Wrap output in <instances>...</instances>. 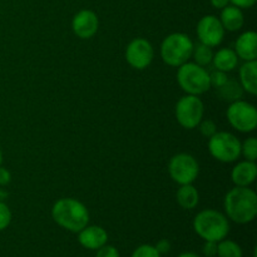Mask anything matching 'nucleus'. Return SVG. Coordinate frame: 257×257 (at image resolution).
Returning a JSON list of instances; mask_svg holds the SVG:
<instances>
[{
    "label": "nucleus",
    "instance_id": "f8f14e48",
    "mask_svg": "<svg viewBox=\"0 0 257 257\" xmlns=\"http://www.w3.org/2000/svg\"><path fill=\"white\" fill-rule=\"evenodd\" d=\"M99 20L93 10L83 9L74 15L72 22V29L80 39H90L98 32Z\"/></svg>",
    "mask_w": 257,
    "mask_h": 257
},
{
    "label": "nucleus",
    "instance_id": "412c9836",
    "mask_svg": "<svg viewBox=\"0 0 257 257\" xmlns=\"http://www.w3.org/2000/svg\"><path fill=\"white\" fill-rule=\"evenodd\" d=\"M192 58L195 59L196 64L201 65V67L203 68L207 67V65H210L211 63H212V48L208 47V45L202 44V43H200L198 45H193Z\"/></svg>",
    "mask_w": 257,
    "mask_h": 257
},
{
    "label": "nucleus",
    "instance_id": "cd10ccee",
    "mask_svg": "<svg viewBox=\"0 0 257 257\" xmlns=\"http://www.w3.org/2000/svg\"><path fill=\"white\" fill-rule=\"evenodd\" d=\"M95 257H119V252H118V250L114 246H110L105 243L104 246L98 248Z\"/></svg>",
    "mask_w": 257,
    "mask_h": 257
},
{
    "label": "nucleus",
    "instance_id": "a878e982",
    "mask_svg": "<svg viewBox=\"0 0 257 257\" xmlns=\"http://www.w3.org/2000/svg\"><path fill=\"white\" fill-rule=\"evenodd\" d=\"M197 127L200 128V132L202 133V136L207 138H210L211 136H213L217 132V125H216V123L212 119H202Z\"/></svg>",
    "mask_w": 257,
    "mask_h": 257
},
{
    "label": "nucleus",
    "instance_id": "6e6552de",
    "mask_svg": "<svg viewBox=\"0 0 257 257\" xmlns=\"http://www.w3.org/2000/svg\"><path fill=\"white\" fill-rule=\"evenodd\" d=\"M176 119L181 127L186 130H195L203 119L205 105L198 95L186 94L176 104Z\"/></svg>",
    "mask_w": 257,
    "mask_h": 257
},
{
    "label": "nucleus",
    "instance_id": "7ed1b4c3",
    "mask_svg": "<svg viewBox=\"0 0 257 257\" xmlns=\"http://www.w3.org/2000/svg\"><path fill=\"white\" fill-rule=\"evenodd\" d=\"M193 230L205 241L220 242L227 237L230 232V222L226 215L220 211L207 208L196 215L193 220Z\"/></svg>",
    "mask_w": 257,
    "mask_h": 257
},
{
    "label": "nucleus",
    "instance_id": "1a4fd4ad",
    "mask_svg": "<svg viewBox=\"0 0 257 257\" xmlns=\"http://www.w3.org/2000/svg\"><path fill=\"white\" fill-rule=\"evenodd\" d=\"M168 172L171 178L180 186L191 185L197 180L200 165L193 156L188 153H178L170 160Z\"/></svg>",
    "mask_w": 257,
    "mask_h": 257
},
{
    "label": "nucleus",
    "instance_id": "7c9ffc66",
    "mask_svg": "<svg viewBox=\"0 0 257 257\" xmlns=\"http://www.w3.org/2000/svg\"><path fill=\"white\" fill-rule=\"evenodd\" d=\"M155 247L157 248V251H158V252H160V255H163V253L170 252L171 243H170V241L166 240V238H162V240L158 241L157 245H156Z\"/></svg>",
    "mask_w": 257,
    "mask_h": 257
},
{
    "label": "nucleus",
    "instance_id": "4be33fe9",
    "mask_svg": "<svg viewBox=\"0 0 257 257\" xmlns=\"http://www.w3.org/2000/svg\"><path fill=\"white\" fill-rule=\"evenodd\" d=\"M218 257H242V248L238 243L232 240H221L217 242V253Z\"/></svg>",
    "mask_w": 257,
    "mask_h": 257
},
{
    "label": "nucleus",
    "instance_id": "c85d7f7f",
    "mask_svg": "<svg viewBox=\"0 0 257 257\" xmlns=\"http://www.w3.org/2000/svg\"><path fill=\"white\" fill-rule=\"evenodd\" d=\"M203 253L207 257H213L217 253V242L213 241H206L205 246H203Z\"/></svg>",
    "mask_w": 257,
    "mask_h": 257
},
{
    "label": "nucleus",
    "instance_id": "c756f323",
    "mask_svg": "<svg viewBox=\"0 0 257 257\" xmlns=\"http://www.w3.org/2000/svg\"><path fill=\"white\" fill-rule=\"evenodd\" d=\"M257 0H230V3L240 9H248L256 4Z\"/></svg>",
    "mask_w": 257,
    "mask_h": 257
},
{
    "label": "nucleus",
    "instance_id": "473e14b6",
    "mask_svg": "<svg viewBox=\"0 0 257 257\" xmlns=\"http://www.w3.org/2000/svg\"><path fill=\"white\" fill-rule=\"evenodd\" d=\"M211 5L215 9H223L225 7L230 5V0H211Z\"/></svg>",
    "mask_w": 257,
    "mask_h": 257
},
{
    "label": "nucleus",
    "instance_id": "bb28decb",
    "mask_svg": "<svg viewBox=\"0 0 257 257\" xmlns=\"http://www.w3.org/2000/svg\"><path fill=\"white\" fill-rule=\"evenodd\" d=\"M228 77H227V73L225 72H221V70L215 69L213 72L210 73V83H211V87H215L216 89L220 88L221 85L225 84L227 82Z\"/></svg>",
    "mask_w": 257,
    "mask_h": 257
},
{
    "label": "nucleus",
    "instance_id": "0eeeda50",
    "mask_svg": "<svg viewBox=\"0 0 257 257\" xmlns=\"http://www.w3.org/2000/svg\"><path fill=\"white\" fill-rule=\"evenodd\" d=\"M227 120L231 127L241 133L253 132L257 127V109L253 104L238 99L227 108Z\"/></svg>",
    "mask_w": 257,
    "mask_h": 257
},
{
    "label": "nucleus",
    "instance_id": "f704fd0d",
    "mask_svg": "<svg viewBox=\"0 0 257 257\" xmlns=\"http://www.w3.org/2000/svg\"><path fill=\"white\" fill-rule=\"evenodd\" d=\"M3 163V153H2V150H0V166H2Z\"/></svg>",
    "mask_w": 257,
    "mask_h": 257
},
{
    "label": "nucleus",
    "instance_id": "c9c22d12",
    "mask_svg": "<svg viewBox=\"0 0 257 257\" xmlns=\"http://www.w3.org/2000/svg\"><path fill=\"white\" fill-rule=\"evenodd\" d=\"M5 196H7V195H5L4 192H2V191H0V200H3V197H5Z\"/></svg>",
    "mask_w": 257,
    "mask_h": 257
},
{
    "label": "nucleus",
    "instance_id": "a211bd4d",
    "mask_svg": "<svg viewBox=\"0 0 257 257\" xmlns=\"http://www.w3.org/2000/svg\"><path fill=\"white\" fill-rule=\"evenodd\" d=\"M240 84L248 94H257V62H245L240 68Z\"/></svg>",
    "mask_w": 257,
    "mask_h": 257
},
{
    "label": "nucleus",
    "instance_id": "423d86ee",
    "mask_svg": "<svg viewBox=\"0 0 257 257\" xmlns=\"http://www.w3.org/2000/svg\"><path fill=\"white\" fill-rule=\"evenodd\" d=\"M208 151L218 162L232 163L241 156V142L230 132H216L208 138Z\"/></svg>",
    "mask_w": 257,
    "mask_h": 257
},
{
    "label": "nucleus",
    "instance_id": "2eb2a0df",
    "mask_svg": "<svg viewBox=\"0 0 257 257\" xmlns=\"http://www.w3.org/2000/svg\"><path fill=\"white\" fill-rule=\"evenodd\" d=\"M257 177V165L252 161H242L238 162L231 172V180L235 186L248 187L251 183L255 182Z\"/></svg>",
    "mask_w": 257,
    "mask_h": 257
},
{
    "label": "nucleus",
    "instance_id": "f03ea898",
    "mask_svg": "<svg viewBox=\"0 0 257 257\" xmlns=\"http://www.w3.org/2000/svg\"><path fill=\"white\" fill-rule=\"evenodd\" d=\"M52 217L57 225L78 233L89 223V212L84 203L75 198H60L53 205Z\"/></svg>",
    "mask_w": 257,
    "mask_h": 257
},
{
    "label": "nucleus",
    "instance_id": "f3484780",
    "mask_svg": "<svg viewBox=\"0 0 257 257\" xmlns=\"http://www.w3.org/2000/svg\"><path fill=\"white\" fill-rule=\"evenodd\" d=\"M212 64L215 69L221 70V72H232L238 64V57L235 50L231 48H222L213 53Z\"/></svg>",
    "mask_w": 257,
    "mask_h": 257
},
{
    "label": "nucleus",
    "instance_id": "9b49d317",
    "mask_svg": "<svg viewBox=\"0 0 257 257\" xmlns=\"http://www.w3.org/2000/svg\"><path fill=\"white\" fill-rule=\"evenodd\" d=\"M225 32L226 30L223 29L220 19L215 15H205L203 18H201L197 28H196L200 43L211 48L217 47L222 43L223 38H225Z\"/></svg>",
    "mask_w": 257,
    "mask_h": 257
},
{
    "label": "nucleus",
    "instance_id": "dca6fc26",
    "mask_svg": "<svg viewBox=\"0 0 257 257\" xmlns=\"http://www.w3.org/2000/svg\"><path fill=\"white\" fill-rule=\"evenodd\" d=\"M218 19H220L223 29L227 32H237L243 27V23H245L242 9L235 7V5H227L221 9V15Z\"/></svg>",
    "mask_w": 257,
    "mask_h": 257
},
{
    "label": "nucleus",
    "instance_id": "72a5a7b5",
    "mask_svg": "<svg viewBox=\"0 0 257 257\" xmlns=\"http://www.w3.org/2000/svg\"><path fill=\"white\" fill-rule=\"evenodd\" d=\"M178 257H201V256H198L197 253H195V252H183V253H181Z\"/></svg>",
    "mask_w": 257,
    "mask_h": 257
},
{
    "label": "nucleus",
    "instance_id": "f257e3e1",
    "mask_svg": "<svg viewBox=\"0 0 257 257\" xmlns=\"http://www.w3.org/2000/svg\"><path fill=\"white\" fill-rule=\"evenodd\" d=\"M226 217L240 225L252 222L257 216V195L248 187L235 186L223 200Z\"/></svg>",
    "mask_w": 257,
    "mask_h": 257
},
{
    "label": "nucleus",
    "instance_id": "ddd939ff",
    "mask_svg": "<svg viewBox=\"0 0 257 257\" xmlns=\"http://www.w3.org/2000/svg\"><path fill=\"white\" fill-rule=\"evenodd\" d=\"M78 241L88 250H98L108 241V233L100 226H85L78 232Z\"/></svg>",
    "mask_w": 257,
    "mask_h": 257
},
{
    "label": "nucleus",
    "instance_id": "2f4dec72",
    "mask_svg": "<svg viewBox=\"0 0 257 257\" xmlns=\"http://www.w3.org/2000/svg\"><path fill=\"white\" fill-rule=\"evenodd\" d=\"M12 181V175L7 168L0 166V186H7Z\"/></svg>",
    "mask_w": 257,
    "mask_h": 257
},
{
    "label": "nucleus",
    "instance_id": "393cba45",
    "mask_svg": "<svg viewBox=\"0 0 257 257\" xmlns=\"http://www.w3.org/2000/svg\"><path fill=\"white\" fill-rule=\"evenodd\" d=\"M12 222V211L7 203L0 201V231L5 230Z\"/></svg>",
    "mask_w": 257,
    "mask_h": 257
},
{
    "label": "nucleus",
    "instance_id": "20e7f679",
    "mask_svg": "<svg viewBox=\"0 0 257 257\" xmlns=\"http://www.w3.org/2000/svg\"><path fill=\"white\" fill-rule=\"evenodd\" d=\"M193 42L187 34L172 33L163 39L161 44V58L170 67L178 68L192 57Z\"/></svg>",
    "mask_w": 257,
    "mask_h": 257
},
{
    "label": "nucleus",
    "instance_id": "b1692460",
    "mask_svg": "<svg viewBox=\"0 0 257 257\" xmlns=\"http://www.w3.org/2000/svg\"><path fill=\"white\" fill-rule=\"evenodd\" d=\"M131 257H161L157 248L152 245H141L133 251Z\"/></svg>",
    "mask_w": 257,
    "mask_h": 257
},
{
    "label": "nucleus",
    "instance_id": "4468645a",
    "mask_svg": "<svg viewBox=\"0 0 257 257\" xmlns=\"http://www.w3.org/2000/svg\"><path fill=\"white\" fill-rule=\"evenodd\" d=\"M238 59L245 62L256 60L257 58V34L252 30L242 33L235 43V49Z\"/></svg>",
    "mask_w": 257,
    "mask_h": 257
},
{
    "label": "nucleus",
    "instance_id": "9d476101",
    "mask_svg": "<svg viewBox=\"0 0 257 257\" xmlns=\"http://www.w3.org/2000/svg\"><path fill=\"white\" fill-rule=\"evenodd\" d=\"M155 50L152 44L145 38H136L125 49V60L132 68L143 70L152 63Z\"/></svg>",
    "mask_w": 257,
    "mask_h": 257
},
{
    "label": "nucleus",
    "instance_id": "39448f33",
    "mask_svg": "<svg viewBox=\"0 0 257 257\" xmlns=\"http://www.w3.org/2000/svg\"><path fill=\"white\" fill-rule=\"evenodd\" d=\"M177 83L186 94L201 95L210 90V73L196 63H185L177 70Z\"/></svg>",
    "mask_w": 257,
    "mask_h": 257
},
{
    "label": "nucleus",
    "instance_id": "aec40b11",
    "mask_svg": "<svg viewBox=\"0 0 257 257\" xmlns=\"http://www.w3.org/2000/svg\"><path fill=\"white\" fill-rule=\"evenodd\" d=\"M217 94L222 100L232 103L242 98L243 89L242 87H241L240 82L228 78L227 82H226L225 84L221 85L220 88H217Z\"/></svg>",
    "mask_w": 257,
    "mask_h": 257
},
{
    "label": "nucleus",
    "instance_id": "6ab92c4d",
    "mask_svg": "<svg viewBox=\"0 0 257 257\" xmlns=\"http://www.w3.org/2000/svg\"><path fill=\"white\" fill-rule=\"evenodd\" d=\"M176 201L183 210H193L200 202V193L192 183L182 185L176 193Z\"/></svg>",
    "mask_w": 257,
    "mask_h": 257
},
{
    "label": "nucleus",
    "instance_id": "5701e85b",
    "mask_svg": "<svg viewBox=\"0 0 257 257\" xmlns=\"http://www.w3.org/2000/svg\"><path fill=\"white\" fill-rule=\"evenodd\" d=\"M241 155L247 161L256 162L257 160V140L255 137L246 138L241 143Z\"/></svg>",
    "mask_w": 257,
    "mask_h": 257
}]
</instances>
